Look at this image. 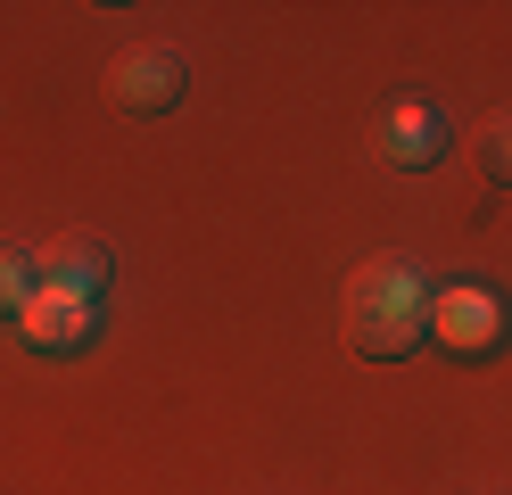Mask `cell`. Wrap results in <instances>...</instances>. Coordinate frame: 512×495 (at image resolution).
I'll use <instances>...</instances> for the list:
<instances>
[{
	"mask_svg": "<svg viewBox=\"0 0 512 495\" xmlns=\"http://www.w3.org/2000/svg\"><path fill=\"white\" fill-rule=\"evenodd\" d=\"M430 339V289H422V264L405 256H372L356 264L347 281V347L364 363H397Z\"/></svg>",
	"mask_w": 512,
	"mask_h": 495,
	"instance_id": "obj_1",
	"label": "cell"
},
{
	"mask_svg": "<svg viewBox=\"0 0 512 495\" xmlns=\"http://www.w3.org/2000/svg\"><path fill=\"white\" fill-rule=\"evenodd\" d=\"M108 91H116L124 116H166V108H182V91H190V58L174 42H141V50H124L108 66Z\"/></svg>",
	"mask_w": 512,
	"mask_h": 495,
	"instance_id": "obj_2",
	"label": "cell"
},
{
	"mask_svg": "<svg viewBox=\"0 0 512 495\" xmlns=\"http://www.w3.org/2000/svg\"><path fill=\"white\" fill-rule=\"evenodd\" d=\"M430 339H438L446 355H463V363H488V355L504 347V306H496L488 289L455 281V289L430 297Z\"/></svg>",
	"mask_w": 512,
	"mask_h": 495,
	"instance_id": "obj_3",
	"label": "cell"
},
{
	"mask_svg": "<svg viewBox=\"0 0 512 495\" xmlns=\"http://www.w3.org/2000/svg\"><path fill=\"white\" fill-rule=\"evenodd\" d=\"M17 330H25L34 355H83L100 339V306H91V297H58V289L34 281V297L17 306Z\"/></svg>",
	"mask_w": 512,
	"mask_h": 495,
	"instance_id": "obj_4",
	"label": "cell"
},
{
	"mask_svg": "<svg viewBox=\"0 0 512 495\" xmlns=\"http://www.w3.org/2000/svg\"><path fill=\"white\" fill-rule=\"evenodd\" d=\"M25 264H34L42 289H58V297H91V306H100V289L116 281V256H108L100 240H83V231H58V240L25 248Z\"/></svg>",
	"mask_w": 512,
	"mask_h": 495,
	"instance_id": "obj_5",
	"label": "cell"
},
{
	"mask_svg": "<svg viewBox=\"0 0 512 495\" xmlns=\"http://www.w3.org/2000/svg\"><path fill=\"white\" fill-rule=\"evenodd\" d=\"M380 157H389V165H405V174L438 165V157H446V116H438V108H422V99L389 108V116H380Z\"/></svg>",
	"mask_w": 512,
	"mask_h": 495,
	"instance_id": "obj_6",
	"label": "cell"
},
{
	"mask_svg": "<svg viewBox=\"0 0 512 495\" xmlns=\"http://www.w3.org/2000/svg\"><path fill=\"white\" fill-rule=\"evenodd\" d=\"M471 149H479V174H488L496 190H512V116H488L471 132Z\"/></svg>",
	"mask_w": 512,
	"mask_h": 495,
	"instance_id": "obj_7",
	"label": "cell"
},
{
	"mask_svg": "<svg viewBox=\"0 0 512 495\" xmlns=\"http://www.w3.org/2000/svg\"><path fill=\"white\" fill-rule=\"evenodd\" d=\"M25 297H34V264H25V248L0 240V322H17Z\"/></svg>",
	"mask_w": 512,
	"mask_h": 495,
	"instance_id": "obj_8",
	"label": "cell"
}]
</instances>
